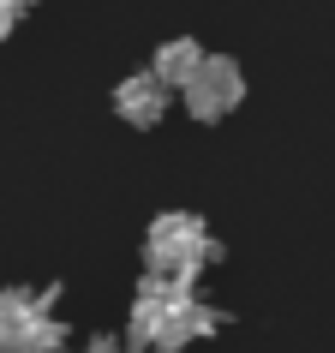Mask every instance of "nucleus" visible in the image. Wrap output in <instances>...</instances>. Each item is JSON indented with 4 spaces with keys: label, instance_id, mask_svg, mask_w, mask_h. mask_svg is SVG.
<instances>
[{
    "label": "nucleus",
    "instance_id": "1",
    "mask_svg": "<svg viewBox=\"0 0 335 353\" xmlns=\"http://www.w3.org/2000/svg\"><path fill=\"white\" fill-rule=\"evenodd\" d=\"M222 330V312L198 299L192 288L180 281H156L144 276L138 281V299H132V317H126V335L132 347H150V353H180L192 341H204V335Z\"/></svg>",
    "mask_w": 335,
    "mask_h": 353
},
{
    "label": "nucleus",
    "instance_id": "2",
    "mask_svg": "<svg viewBox=\"0 0 335 353\" xmlns=\"http://www.w3.org/2000/svg\"><path fill=\"white\" fill-rule=\"evenodd\" d=\"M222 258V245L210 240V228L192 216V210H168V216H156L144 234V276L156 281H180V288H192V281L204 276V263Z\"/></svg>",
    "mask_w": 335,
    "mask_h": 353
},
{
    "label": "nucleus",
    "instance_id": "3",
    "mask_svg": "<svg viewBox=\"0 0 335 353\" xmlns=\"http://www.w3.org/2000/svg\"><path fill=\"white\" fill-rule=\"evenodd\" d=\"M54 312V288H0V353H60L66 347V323Z\"/></svg>",
    "mask_w": 335,
    "mask_h": 353
},
{
    "label": "nucleus",
    "instance_id": "4",
    "mask_svg": "<svg viewBox=\"0 0 335 353\" xmlns=\"http://www.w3.org/2000/svg\"><path fill=\"white\" fill-rule=\"evenodd\" d=\"M240 96H245L240 66H234L227 54H210L204 72L186 84V114H192V120H222L227 108H240Z\"/></svg>",
    "mask_w": 335,
    "mask_h": 353
},
{
    "label": "nucleus",
    "instance_id": "5",
    "mask_svg": "<svg viewBox=\"0 0 335 353\" xmlns=\"http://www.w3.org/2000/svg\"><path fill=\"white\" fill-rule=\"evenodd\" d=\"M114 114L120 120H132V126H156L168 114V84L156 72H132L120 78V90H114Z\"/></svg>",
    "mask_w": 335,
    "mask_h": 353
},
{
    "label": "nucleus",
    "instance_id": "6",
    "mask_svg": "<svg viewBox=\"0 0 335 353\" xmlns=\"http://www.w3.org/2000/svg\"><path fill=\"white\" fill-rule=\"evenodd\" d=\"M204 60H210V54H204V48H198L192 37H174V42H162V48H156L150 72L162 78L168 90H180V96H186V84H192L198 72H204Z\"/></svg>",
    "mask_w": 335,
    "mask_h": 353
},
{
    "label": "nucleus",
    "instance_id": "7",
    "mask_svg": "<svg viewBox=\"0 0 335 353\" xmlns=\"http://www.w3.org/2000/svg\"><path fill=\"white\" fill-rule=\"evenodd\" d=\"M84 353H126V347H114V341H90Z\"/></svg>",
    "mask_w": 335,
    "mask_h": 353
}]
</instances>
